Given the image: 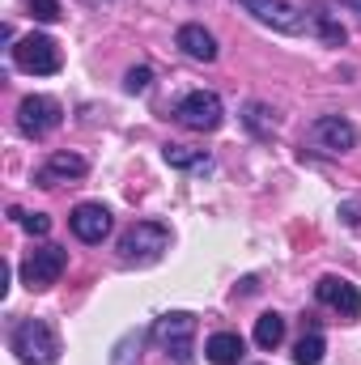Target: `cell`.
Returning a JSON list of instances; mask_svg holds the SVG:
<instances>
[{
  "label": "cell",
  "mask_w": 361,
  "mask_h": 365,
  "mask_svg": "<svg viewBox=\"0 0 361 365\" xmlns=\"http://www.w3.org/2000/svg\"><path fill=\"white\" fill-rule=\"evenodd\" d=\"M13 64H17L21 73L51 77V73H60V47H56V38H47V34H26V38L13 47Z\"/></svg>",
  "instance_id": "cell-4"
},
{
  "label": "cell",
  "mask_w": 361,
  "mask_h": 365,
  "mask_svg": "<svg viewBox=\"0 0 361 365\" xmlns=\"http://www.w3.org/2000/svg\"><path fill=\"white\" fill-rule=\"evenodd\" d=\"M315 297L323 302V306H332L340 319H357L361 314V293H357V284L353 280H345V276H323L319 284H315Z\"/></svg>",
  "instance_id": "cell-9"
},
{
  "label": "cell",
  "mask_w": 361,
  "mask_h": 365,
  "mask_svg": "<svg viewBox=\"0 0 361 365\" xmlns=\"http://www.w3.org/2000/svg\"><path fill=\"white\" fill-rule=\"evenodd\" d=\"M340 4H345V9H353V13L361 17V0H340Z\"/></svg>",
  "instance_id": "cell-25"
},
{
  "label": "cell",
  "mask_w": 361,
  "mask_h": 365,
  "mask_svg": "<svg viewBox=\"0 0 361 365\" xmlns=\"http://www.w3.org/2000/svg\"><path fill=\"white\" fill-rule=\"evenodd\" d=\"M9 344H13V353H17L21 365H56L60 361V336H56V327L43 323V319H21V323L13 327Z\"/></svg>",
  "instance_id": "cell-1"
},
{
  "label": "cell",
  "mask_w": 361,
  "mask_h": 365,
  "mask_svg": "<svg viewBox=\"0 0 361 365\" xmlns=\"http://www.w3.org/2000/svg\"><path fill=\"white\" fill-rule=\"evenodd\" d=\"M166 247H171V230L158 225V221H136V225L119 238L123 264H153V259H162Z\"/></svg>",
  "instance_id": "cell-2"
},
{
  "label": "cell",
  "mask_w": 361,
  "mask_h": 365,
  "mask_svg": "<svg viewBox=\"0 0 361 365\" xmlns=\"http://www.w3.org/2000/svg\"><path fill=\"white\" fill-rule=\"evenodd\" d=\"M86 175H90V162H86L81 153H51L47 166H43L34 179H39V187H60V182L86 179Z\"/></svg>",
  "instance_id": "cell-11"
},
{
  "label": "cell",
  "mask_w": 361,
  "mask_h": 365,
  "mask_svg": "<svg viewBox=\"0 0 361 365\" xmlns=\"http://www.w3.org/2000/svg\"><path fill=\"white\" fill-rule=\"evenodd\" d=\"M175 119H179L183 128H195V132H217L221 119H225V110H221V98L213 90H191L175 106Z\"/></svg>",
  "instance_id": "cell-6"
},
{
  "label": "cell",
  "mask_w": 361,
  "mask_h": 365,
  "mask_svg": "<svg viewBox=\"0 0 361 365\" xmlns=\"http://www.w3.org/2000/svg\"><path fill=\"white\" fill-rule=\"evenodd\" d=\"M149 86H153V73H149V68H132L128 81H123V90L128 93H145Z\"/></svg>",
  "instance_id": "cell-22"
},
{
  "label": "cell",
  "mask_w": 361,
  "mask_h": 365,
  "mask_svg": "<svg viewBox=\"0 0 361 365\" xmlns=\"http://www.w3.org/2000/svg\"><path fill=\"white\" fill-rule=\"evenodd\" d=\"M68 268V251L64 247H39L21 259V284L26 289H51L60 272Z\"/></svg>",
  "instance_id": "cell-7"
},
{
  "label": "cell",
  "mask_w": 361,
  "mask_h": 365,
  "mask_svg": "<svg viewBox=\"0 0 361 365\" xmlns=\"http://www.w3.org/2000/svg\"><path fill=\"white\" fill-rule=\"evenodd\" d=\"M243 119H247V128H251L255 136H272V132H276V119H272V110L264 106V102H251Z\"/></svg>",
  "instance_id": "cell-18"
},
{
  "label": "cell",
  "mask_w": 361,
  "mask_h": 365,
  "mask_svg": "<svg viewBox=\"0 0 361 365\" xmlns=\"http://www.w3.org/2000/svg\"><path fill=\"white\" fill-rule=\"evenodd\" d=\"M234 4H243L255 21H264L272 30H280V34H302L306 30V13L293 9L289 0H234Z\"/></svg>",
  "instance_id": "cell-8"
},
{
  "label": "cell",
  "mask_w": 361,
  "mask_h": 365,
  "mask_svg": "<svg viewBox=\"0 0 361 365\" xmlns=\"http://www.w3.org/2000/svg\"><path fill=\"white\" fill-rule=\"evenodd\" d=\"M315 26H319V34H323V43H332V47H340L349 34H345V26H336L332 21V13H315Z\"/></svg>",
  "instance_id": "cell-20"
},
{
  "label": "cell",
  "mask_w": 361,
  "mask_h": 365,
  "mask_svg": "<svg viewBox=\"0 0 361 365\" xmlns=\"http://www.w3.org/2000/svg\"><path fill=\"white\" fill-rule=\"evenodd\" d=\"M30 13L39 21H60V0H30Z\"/></svg>",
  "instance_id": "cell-23"
},
{
  "label": "cell",
  "mask_w": 361,
  "mask_h": 365,
  "mask_svg": "<svg viewBox=\"0 0 361 365\" xmlns=\"http://www.w3.org/2000/svg\"><path fill=\"white\" fill-rule=\"evenodd\" d=\"M141 344H145V336H141V331L123 336V340H119V349H115V357H111V365H132L136 357H141Z\"/></svg>",
  "instance_id": "cell-19"
},
{
  "label": "cell",
  "mask_w": 361,
  "mask_h": 365,
  "mask_svg": "<svg viewBox=\"0 0 361 365\" xmlns=\"http://www.w3.org/2000/svg\"><path fill=\"white\" fill-rule=\"evenodd\" d=\"M315 140L332 153H345V149L357 145V128L345 115H323V119H315Z\"/></svg>",
  "instance_id": "cell-12"
},
{
  "label": "cell",
  "mask_w": 361,
  "mask_h": 365,
  "mask_svg": "<svg viewBox=\"0 0 361 365\" xmlns=\"http://www.w3.org/2000/svg\"><path fill=\"white\" fill-rule=\"evenodd\" d=\"M171 357L179 365L191 361V336H195V314H187V310H175V314H162L158 323H153V331H149Z\"/></svg>",
  "instance_id": "cell-3"
},
{
  "label": "cell",
  "mask_w": 361,
  "mask_h": 365,
  "mask_svg": "<svg viewBox=\"0 0 361 365\" xmlns=\"http://www.w3.org/2000/svg\"><path fill=\"white\" fill-rule=\"evenodd\" d=\"M175 43L183 47V56H191V60H200V64H213V60H217V38H213L204 26H179Z\"/></svg>",
  "instance_id": "cell-13"
},
{
  "label": "cell",
  "mask_w": 361,
  "mask_h": 365,
  "mask_svg": "<svg viewBox=\"0 0 361 365\" xmlns=\"http://www.w3.org/2000/svg\"><path fill=\"white\" fill-rule=\"evenodd\" d=\"M21 225H26V234H34V238H47V234H51V217H47V212H21Z\"/></svg>",
  "instance_id": "cell-21"
},
{
  "label": "cell",
  "mask_w": 361,
  "mask_h": 365,
  "mask_svg": "<svg viewBox=\"0 0 361 365\" xmlns=\"http://www.w3.org/2000/svg\"><path fill=\"white\" fill-rule=\"evenodd\" d=\"M162 158H166V166H175V170H208V166H213L208 153H204V149H191V145H166Z\"/></svg>",
  "instance_id": "cell-15"
},
{
  "label": "cell",
  "mask_w": 361,
  "mask_h": 365,
  "mask_svg": "<svg viewBox=\"0 0 361 365\" xmlns=\"http://www.w3.org/2000/svg\"><path fill=\"white\" fill-rule=\"evenodd\" d=\"M280 340H285V319H280L276 310H264V314L255 319V344L272 353V349H276Z\"/></svg>",
  "instance_id": "cell-16"
},
{
  "label": "cell",
  "mask_w": 361,
  "mask_h": 365,
  "mask_svg": "<svg viewBox=\"0 0 361 365\" xmlns=\"http://www.w3.org/2000/svg\"><path fill=\"white\" fill-rule=\"evenodd\" d=\"M68 225H73V234L81 242H102L111 234V208L106 204H77L73 217H68Z\"/></svg>",
  "instance_id": "cell-10"
},
{
  "label": "cell",
  "mask_w": 361,
  "mask_h": 365,
  "mask_svg": "<svg viewBox=\"0 0 361 365\" xmlns=\"http://www.w3.org/2000/svg\"><path fill=\"white\" fill-rule=\"evenodd\" d=\"M340 217H345V225H357V221H361V204H345V208H340Z\"/></svg>",
  "instance_id": "cell-24"
},
{
  "label": "cell",
  "mask_w": 361,
  "mask_h": 365,
  "mask_svg": "<svg viewBox=\"0 0 361 365\" xmlns=\"http://www.w3.org/2000/svg\"><path fill=\"white\" fill-rule=\"evenodd\" d=\"M323 353H327L323 336H319V331H310V336H302V340H298L293 361H298V365H319V361H323Z\"/></svg>",
  "instance_id": "cell-17"
},
{
  "label": "cell",
  "mask_w": 361,
  "mask_h": 365,
  "mask_svg": "<svg viewBox=\"0 0 361 365\" xmlns=\"http://www.w3.org/2000/svg\"><path fill=\"white\" fill-rule=\"evenodd\" d=\"M60 119H64V106L56 98H47V93H30L17 106V128H21V136H34V140L47 136V132H56Z\"/></svg>",
  "instance_id": "cell-5"
},
{
  "label": "cell",
  "mask_w": 361,
  "mask_h": 365,
  "mask_svg": "<svg viewBox=\"0 0 361 365\" xmlns=\"http://www.w3.org/2000/svg\"><path fill=\"white\" fill-rule=\"evenodd\" d=\"M204 357H208L213 365H238V357H243V336H234V331H217V336H208Z\"/></svg>",
  "instance_id": "cell-14"
}]
</instances>
